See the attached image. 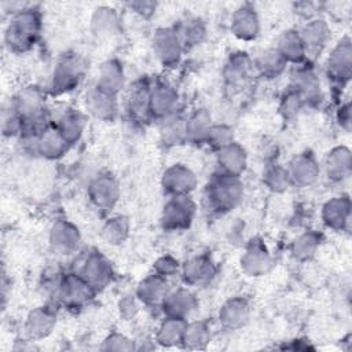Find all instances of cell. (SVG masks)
<instances>
[{
	"label": "cell",
	"instance_id": "6",
	"mask_svg": "<svg viewBox=\"0 0 352 352\" xmlns=\"http://www.w3.org/2000/svg\"><path fill=\"white\" fill-rule=\"evenodd\" d=\"M197 214V204L191 195H172L165 201L160 224L166 232H180L191 227Z\"/></svg>",
	"mask_w": 352,
	"mask_h": 352
},
{
	"label": "cell",
	"instance_id": "11",
	"mask_svg": "<svg viewBox=\"0 0 352 352\" xmlns=\"http://www.w3.org/2000/svg\"><path fill=\"white\" fill-rule=\"evenodd\" d=\"M304 100L305 107H316L323 102V89L315 67L305 62L294 66L290 76V85Z\"/></svg>",
	"mask_w": 352,
	"mask_h": 352
},
{
	"label": "cell",
	"instance_id": "12",
	"mask_svg": "<svg viewBox=\"0 0 352 352\" xmlns=\"http://www.w3.org/2000/svg\"><path fill=\"white\" fill-rule=\"evenodd\" d=\"M58 322V304L48 301L30 309L23 322L25 338L38 342L47 338L55 329Z\"/></svg>",
	"mask_w": 352,
	"mask_h": 352
},
{
	"label": "cell",
	"instance_id": "32",
	"mask_svg": "<svg viewBox=\"0 0 352 352\" xmlns=\"http://www.w3.org/2000/svg\"><path fill=\"white\" fill-rule=\"evenodd\" d=\"M94 85L104 92L118 96V94L125 87V70L122 63L116 58L104 60L99 66Z\"/></svg>",
	"mask_w": 352,
	"mask_h": 352
},
{
	"label": "cell",
	"instance_id": "46",
	"mask_svg": "<svg viewBox=\"0 0 352 352\" xmlns=\"http://www.w3.org/2000/svg\"><path fill=\"white\" fill-rule=\"evenodd\" d=\"M180 268L182 263L172 254H162L153 263V272L168 280L179 276Z\"/></svg>",
	"mask_w": 352,
	"mask_h": 352
},
{
	"label": "cell",
	"instance_id": "37",
	"mask_svg": "<svg viewBox=\"0 0 352 352\" xmlns=\"http://www.w3.org/2000/svg\"><path fill=\"white\" fill-rule=\"evenodd\" d=\"M175 29L186 51L201 45L208 36L206 23L199 16L184 18L177 25H175Z\"/></svg>",
	"mask_w": 352,
	"mask_h": 352
},
{
	"label": "cell",
	"instance_id": "35",
	"mask_svg": "<svg viewBox=\"0 0 352 352\" xmlns=\"http://www.w3.org/2000/svg\"><path fill=\"white\" fill-rule=\"evenodd\" d=\"M323 242V234L318 230H307L298 234L290 243L289 252L298 263L311 261Z\"/></svg>",
	"mask_w": 352,
	"mask_h": 352
},
{
	"label": "cell",
	"instance_id": "33",
	"mask_svg": "<svg viewBox=\"0 0 352 352\" xmlns=\"http://www.w3.org/2000/svg\"><path fill=\"white\" fill-rule=\"evenodd\" d=\"M275 48L287 62V65L298 66L308 62V55L298 29H287L278 37Z\"/></svg>",
	"mask_w": 352,
	"mask_h": 352
},
{
	"label": "cell",
	"instance_id": "31",
	"mask_svg": "<svg viewBox=\"0 0 352 352\" xmlns=\"http://www.w3.org/2000/svg\"><path fill=\"white\" fill-rule=\"evenodd\" d=\"M89 28L98 37H113L121 33L122 19L114 7L99 6L91 15Z\"/></svg>",
	"mask_w": 352,
	"mask_h": 352
},
{
	"label": "cell",
	"instance_id": "28",
	"mask_svg": "<svg viewBox=\"0 0 352 352\" xmlns=\"http://www.w3.org/2000/svg\"><path fill=\"white\" fill-rule=\"evenodd\" d=\"M216 154V172L227 176L242 177L248 169L249 157L242 144L232 142L224 148L214 153Z\"/></svg>",
	"mask_w": 352,
	"mask_h": 352
},
{
	"label": "cell",
	"instance_id": "43",
	"mask_svg": "<svg viewBox=\"0 0 352 352\" xmlns=\"http://www.w3.org/2000/svg\"><path fill=\"white\" fill-rule=\"evenodd\" d=\"M304 109H305V103L302 98L292 87H289L282 94L278 104V111L282 120L286 122H292L298 118V116L302 113Z\"/></svg>",
	"mask_w": 352,
	"mask_h": 352
},
{
	"label": "cell",
	"instance_id": "18",
	"mask_svg": "<svg viewBox=\"0 0 352 352\" xmlns=\"http://www.w3.org/2000/svg\"><path fill=\"white\" fill-rule=\"evenodd\" d=\"M292 187H309L316 183L320 176L322 165L311 150H304L294 155L286 165Z\"/></svg>",
	"mask_w": 352,
	"mask_h": 352
},
{
	"label": "cell",
	"instance_id": "8",
	"mask_svg": "<svg viewBox=\"0 0 352 352\" xmlns=\"http://www.w3.org/2000/svg\"><path fill=\"white\" fill-rule=\"evenodd\" d=\"M87 197L95 210L100 214H110L121 198L120 183L110 172H100L89 180Z\"/></svg>",
	"mask_w": 352,
	"mask_h": 352
},
{
	"label": "cell",
	"instance_id": "41",
	"mask_svg": "<svg viewBox=\"0 0 352 352\" xmlns=\"http://www.w3.org/2000/svg\"><path fill=\"white\" fill-rule=\"evenodd\" d=\"M212 338V329L208 320H187L180 346L184 349H205Z\"/></svg>",
	"mask_w": 352,
	"mask_h": 352
},
{
	"label": "cell",
	"instance_id": "44",
	"mask_svg": "<svg viewBox=\"0 0 352 352\" xmlns=\"http://www.w3.org/2000/svg\"><path fill=\"white\" fill-rule=\"evenodd\" d=\"M232 142H235L234 129L227 124L213 122L212 126L209 128V132L206 135L204 146L209 147L210 150H213L216 153V151L224 148L226 146L231 144Z\"/></svg>",
	"mask_w": 352,
	"mask_h": 352
},
{
	"label": "cell",
	"instance_id": "19",
	"mask_svg": "<svg viewBox=\"0 0 352 352\" xmlns=\"http://www.w3.org/2000/svg\"><path fill=\"white\" fill-rule=\"evenodd\" d=\"M352 202L348 194L342 192L329 198L320 209V220L327 230L334 232L346 231L351 223Z\"/></svg>",
	"mask_w": 352,
	"mask_h": 352
},
{
	"label": "cell",
	"instance_id": "34",
	"mask_svg": "<svg viewBox=\"0 0 352 352\" xmlns=\"http://www.w3.org/2000/svg\"><path fill=\"white\" fill-rule=\"evenodd\" d=\"M187 114L179 111L160 121V142L165 147H179L187 143Z\"/></svg>",
	"mask_w": 352,
	"mask_h": 352
},
{
	"label": "cell",
	"instance_id": "26",
	"mask_svg": "<svg viewBox=\"0 0 352 352\" xmlns=\"http://www.w3.org/2000/svg\"><path fill=\"white\" fill-rule=\"evenodd\" d=\"M153 80L143 77L136 80L125 98V110L132 121L144 122L150 121L148 114V102H150V92H151Z\"/></svg>",
	"mask_w": 352,
	"mask_h": 352
},
{
	"label": "cell",
	"instance_id": "14",
	"mask_svg": "<svg viewBox=\"0 0 352 352\" xmlns=\"http://www.w3.org/2000/svg\"><path fill=\"white\" fill-rule=\"evenodd\" d=\"M217 274V263L209 253H197L182 263L180 278L188 287L209 285Z\"/></svg>",
	"mask_w": 352,
	"mask_h": 352
},
{
	"label": "cell",
	"instance_id": "13",
	"mask_svg": "<svg viewBox=\"0 0 352 352\" xmlns=\"http://www.w3.org/2000/svg\"><path fill=\"white\" fill-rule=\"evenodd\" d=\"M274 267V257L264 243V241L258 236L252 238L246 245L239 257V268L241 271L250 278L264 276Z\"/></svg>",
	"mask_w": 352,
	"mask_h": 352
},
{
	"label": "cell",
	"instance_id": "9",
	"mask_svg": "<svg viewBox=\"0 0 352 352\" xmlns=\"http://www.w3.org/2000/svg\"><path fill=\"white\" fill-rule=\"evenodd\" d=\"M151 48L157 60L166 69H175L186 52L175 26L155 29L151 37Z\"/></svg>",
	"mask_w": 352,
	"mask_h": 352
},
{
	"label": "cell",
	"instance_id": "4",
	"mask_svg": "<svg viewBox=\"0 0 352 352\" xmlns=\"http://www.w3.org/2000/svg\"><path fill=\"white\" fill-rule=\"evenodd\" d=\"M96 294V290L88 282H85L76 271L72 270L63 271L52 301L58 304V307L77 311L91 304Z\"/></svg>",
	"mask_w": 352,
	"mask_h": 352
},
{
	"label": "cell",
	"instance_id": "7",
	"mask_svg": "<svg viewBox=\"0 0 352 352\" xmlns=\"http://www.w3.org/2000/svg\"><path fill=\"white\" fill-rule=\"evenodd\" d=\"M324 69L334 92L341 94L352 76V40L349 36H344L331 48Z\"/></svg>",
	"mask_w": 352,
	"mask_h": 352
},
{
	"label": "cell",
	"instance_id": "49",
	"mask_svg": "<svg viewBox=\"0 0 352 352\" xmlns=\"http://www.w3.org/2000/svg\"><path fill=\"white\" fill-rule=\"evenodd\" d=\"M125 6L131 12L144 19L151 18L158 8V3L151 0H132V1H128Z\"/></svg>",
	"mask_w": 352,
	"mask_h": 352
},
{
	"label": "cell",
	"instance_id": "39",
	"mask_svg": "<svg viewBox=\"0 0 352 352\" xmlns=\"http://www.w3.org/2000/svg\"><path fill=\"white\" fill-rule=\"evenodd\" d=\"M187 143L204 146L209 128L212 126V116L208 109L197 107L187 114Z\"/></svg>",
	"mask_w": 352,
	"mask_h": 352
},
{
	"label": "cell",
	"instance_id": "29",
	"mask_svg": "<svg viewBox=\"0 0 352 352\" xmlns=\"http://www.w3.org/2000/svg\"><path fill=\"white\" fill-rule=\"evenodd\" d=\"M323 170L331 183H342L352 173V153L346 146H334L324 157Z\"/></svg>",
	"mask_w": 352,
	"mask_h": 352
},
{
	"label": "cell",
	"instance_id": "1",
	"mask_svg": "<svg viewBox=\"0 0 352 352\" xmlns=\"http://www.w3.org/2000/svg\"><path fill=\"white\" fill-rule=\"evenodd\" d=\"M41 30V11L36 6L25 4L10 15L4 29V45L12 54H26L37 45Z\"/></svg>",
	"mask_w": 352,
	"mask_h": 352
},
{
	"label": "cell",
	"instance_id": "2",
	"mask_svg": "<svg viewBox=\"0 0 352 352\" xmlns=\"http://www.w3.org/2000/svg\"><path fill=\"white\" fill-rule=\"evenodd\" d=\"M245 195L242 177L227 176L214 172L204 188V205L208 212L224 216L236 209Z\"/></svg>",
	"mask_w": 352,
	"mask_h": 352
},
{
	"label": "cell",
	"instance_id": "23",
	"mask_svg": "<svg viewBox=\"0 0 352 352\" xmlns=\"http://www.w3.org/2000/svg\"><path fill=\"white\" fill-rule=\"evenodd\" d=\"M254 73L253 59L245 51L231 52L223 66V80L227 88H242Z\"/></svg>",
	"mask_w": 352,
	"mask_h": 352
},
{
	"label": "cell",
	"instance_id": "22",
	"mask_svg": "<svg viewBox=\"0 0 352 352\" xmlns=\"http://www.w3.org/2000/svg\"><path fill=\"white\" fill-rule=\"evenodd\" d=\"M230 30L241 41H253L261 30L258 12L252 3H243L235 8L231 15Z\"/></svg>",
	"mask_w": 352,
	"mask_h": 352
},
{
	"label": "cell",
	"instance_id": "45",
	"mask_svg": "<svg viewBox=\"0 0 352 352\" xmlns=\"http://www.w3.org/2000/svg\"><path fill=\"white\" fill-rule=\"evenodd\" d=\"M23 131V121L19 114L10 104L1 114V132L4 138H21Z\"/></svg>",
	"mask_w": 352,
	"mask_h": 352
},
{
	"label": "cell",
	"instance_id": "36",
	"mask_svg": "<svg viewBox=\"0 0 352 352\" xmlns=\"http://www.w3.org/2000/svg\"><path fill=\"white\" fill-rule=\"evenodd\" d=\"M253 66L254 73L264 80H276L286 72L289 65L278 50L272 47L260 52L258 56L253 59Z\"/></svg>",
	"mask_w": 352,
	"mask_h": 352
},
{
	"label": "cell",
	"instance_id": "40",
	"mask_svg": "<svg viewBox=\"0 0 352 352\" xmlns=\"http://www.w3.org/2000/svg\"><path fill=\"white\" fill-rule=\"evenodd\" d=\"M186 324H187L186 319L164 316L155 329V334H154L155 342L165 348L180 346Z\"/></svg>",
	"mask_w": 352,
	"mask_h": 352
},
{
	"label": "cell",
	"instance_id": "17",
	"mask_svg": "<svg viewBox=\"0 0 352 352\" xmlns=\"http://www.w3.org/2000/svg\"><path fill=\"white\" fill-rule=\"evenodd\" d=\"M198 186L195 172L183 162H175L161 175V188L166 197L191 195Z\"/></svg>",
	"mask_w": 352,
	"mask_h": 352
},
{
	"label": "cell",
	"instance_id": "21",
	"mask_svg": "<svg viewBox=\"0 0 352 352\" xmlns=\"http://www.w3.org/2000/svg\"><path fill=\"white\" fill-rule=\"evenodd\" d=\"M51 122L70 147L81 140L87 126L85 116L80 110L70 106H63L55 114L51 111Z\"/></svg>",
	"mask_w": 352,
	"mask_h": 352
},
{
	"label": "cell",
	"instance_id": "15",
	"mask_svg": "<svg viewBox=\"0 0 352 352\" xmlns=\"http://www.w3.org/2000/svg\"><path fill=\"white\" fill-rule=\"evenodd\" d=\"M82 236L78 227L67 219L55 220L48 230V245L60 256H72L81 248Z\"/></svg>",
	"mask_w": 352,
	"mask_h": 352
},
{
	"label": "cell",
	"instance_id": "10",
	"mask_svg": "<svg viewBox=\"0 0 352 352\" xmlns=\"http://www.w3.org/2000/svg\"><path fill=\"white\" fill-rule=\"evenodd\" d=\"M180 111V95L173 84L166 80H153L148 114L150 120L162 121Z\"/></svg>",
	"mask_w": 352,
	"mask_h": 352
},
{
	"label": "cell",
	"instance_id": "48",
	"mask_svg": "<svg viewBox=\"0 0 352 352\" xmlns=\"http://www.w3.org/2000/svg\"><path fill=\"white\" fill-rule=\"evenodd\" d=\"M140 307H142V304L138 300V297L135 296V293L124 294L118 300V304H117L118 314L122 320H133L139 315Z\"/></svg>",
	"mask_w": 352,
	"mask_h": 352
},
{
	"label": "cell",
	"instance_id": "30",
	"mask_svg": "<svg viewBox=\"0 0 352 352\" xmlns=\"http://www.w3.org/2000/svg\"><path fill=\"white\" fill-rule=\"evenodd\" d=\"M169 290V280L151 272L136 285L133 293L142 305L147 308H160Z\"/></svg>",
	"mask_w": 352,
	"mask_h": 352
},
{
	"label": "cell",
	"instance_id": "27",
	"mask_svg": "<svg viewBox=\"0 0 352 352\" xmlns=\"http://www.w3.org/2000/svg\"><path fill=\"white\" fill-rule=\"evenodd\" d=\"M298 33L305 45L308 60L311 56L320 54L331 37V29L327 21L320 16L308 18L301 29H298Z\"/></svg>",
	"mask_w": 352,
	"mask_h": 352
},
{
	"label": "cell",
	"instance_id": "50",
	"mask_svg": "<svg viewBox=\"0 0 352 352\" xmlns=\"http://www.w3.org/2000/svg\"><path fill=\"white\" fill-rule=\"evenodd\" d=\"M336 121L338 126L345 132L351 131V102L349 100L338 104L336 110Z\"/></svg>",
	"mask_w": 352,
	"mask_h": 352
},
{
	"label": "cell",
	"instance_id": "51",
	"mask_svg": "<svg viewBox=\"0 0 352 352\" xmlns=\"http://www.w3.org/2000/svg\"><path fill=\"white\" fill-rule=\"evenodd\" d=\"M283 349H292V351H307V349H314V346L307 341V340H302V338H296V340H292L290 344L282 346Z\"/></svg>",
	"mask_w": 352,
	"mask_h": 352
},
{
	"label": "cell",
	"instance_id": "25",
	"mask_svg": "<svg viewBox=\"0 0 352 352\" xmlns=\"http://www.w3.org/2000/svg\"><path fill=\"white\" fill-rule=\"evenodd\" d=\"M85 109L96 120L111 122L120 114L118 96L92 85L85 94Z\"/></svg>",
	"mask_w": 352,
	"mask_h": 352
},
{
	"label": "cell",
	"instance_id": "5",
	"mask_svg": "<svg viewBox=\"0 0 352 352\" xmlns=\"http://www.w3.org/2000/svg\"><path fill=\"white\" fill-rule=\"evenodd\" d=\"M76 271L85 282H88L96 293L109 287L114 278L116 271L111 261L98 249L88 250L80 260Z\"/></svg>",
	"mask_w": 352,
	"mask_h": 352
},
{
	"label": "cell",
	"instance_id": "38",
	"mask_svg": "<svg viewBox=\"0 0 352 352\" xmlns=\"http://www.w3.org/2000/svg\"><path fill=\"white\" fill-rule=\"evenodd\" d=\"M100 238L110 246H120L126 242L131 234V223L125 214H110L100 227Z\"/></svg>",
	"mask_w": 352,
	"mask_h": 352
},
{
	"label": "cell",
	"instance_id": "20",
	"mask_svg": "<svg viewBox=\"0 0 352 352\" xmlns=\"http://www.w3.org/2000/svg\"><path fill=\"white\" fill-rule=\"evenodd\" d=\"M199 308V300L197 294L188 286H179L170 289L162 301L160 309L164 316L180 318L188 320L190 316Z\"/></svg>",
	"mask_w": 352,
	"mask_h": 352
},
{
	"label": "cell",
	"instance_id": "42",
	"mask_svg": "<svg viewBox=\"0 0 352 352\" xmlns=\"http://www.w3.org/2000/svg\"><path fill=\"white\" fill-rule=\"evenodd\" d=\"M261 179L264 187L275 194H282L292 187L287 168L280 165L278 161L264 165Z\"/></svg>",
	"mask_w": 352,
	"mask_h": 352
},
{
	"label": "cell",
	"instance_id": "16",
	"mask_svg": "<svg viewBox=\"0 0 352 352\" xmlns=\"http://www.w3.org/2000/svg\"><path fill=\"white\" fill-rule=\"evenodd\" d=\"M23 144L32 154L48 161H56L62 158L72 148L59 133V131L52 125V122L34 139L23 140Z\"/></svg>",
	"mask_w": 352,
	"mask_h": 352
},
{
	"label": "cell",
	"instance_id": "47",
	"mask_svg": "<svg viewBox=\"0 0 352 352\" xmlns=\"http://www.w3.org/2000/svg\"><path fill=\"white\" fill-rule=\"evenodd\" d=\"M100 349H103V351L129 352V351L138 349V345H136V341H133L128 336H125L122 333H118V331H111L102 341Z\"/></svg>",
	"mask_w": 352,
	"mask_h": 352
},
{
	"label": "cell",
	"instance_id": "3",
	"mask_svg": "<svg viewBox=\"0 0 352 352\" xmlns=\"http://www.w3.org/2000/svg\"><path fill=\"white\" fill-rule=\"evenodd\" d=\"M87 72L85 59L77 52H66L60 55L52 69L48 95L62 96L73 92L82 82Z\"/></svg>",
	"mask_w": 352,
	"mask_h": 352
},
{
	"label": "cell",
	"instance_id": "24",
	"mask_svg": "<svg viewBox=\"0 0 352 352\" xmlns=\"http://www.w3.org/2000/svg\"><path fill=\"white\" fill-rule=\"evenodd\" d=\"M250 314V301L243 296H234L220 305L217 311V320L224 330L235 331L249 322Z\"/></svg>",
	"mask_w": 352,
	"mask_h": 352
}]
</instances>
